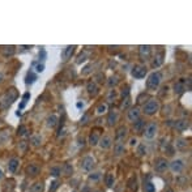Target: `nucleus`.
<instances>
[{
	"instance_id": "obj_1",
	"label": "nucleus",
	"mask_w": 192,
	"mask_h": 192,
	"mask_svg": "<svg viewBox=\"0 0 192 192\" xmlns=\"http://www.w3.org/2000/svg\"><path fill=\"white\" fill-rule=\"evenodd\" d=\"M162 81V73L161 72H152V73L148 76V80H147V88L148 90L150 92H154L158 89L159 84Z\"/></svg>"
},
{
	"instance_id": "obj_2",
	"label": "nucleus",
	"mask_w": 192,
	"mask_h": 192,
	"mask_svg": "<svg viewBox=\"0 0 192 192\" xmlns=\"http://www.w3.org/2000/svg\"><path fill=\"white\" fill-rule=\"evenodd\" d=\"M17 96H18V94H17L16 89H9V90L4 94V97L1 98V101H0V109H1V110H4V109L9 107V106H11V104L16 101Z\"/></svg>"
},
{
	"instance_id": "obj_3",
	"label": "nucleus",
	"mask_w": 192,
	"mask_h": 192,
	"mask_svg": "<svg viewBox=\"0 0 192 192\" xmlns=\"http://www.w3.org/2000/svg\"><path fill=\"white\" fill-rule=\"evenodd\" d=\"M158 110H159V101L155 98H150L147 103H144V107H142V113L148 116L154 115Z\"/></svg>"
},
{
	"instance_id": "obj_4",
	"label": "nucleus",
	"mask_w": 192,
	"mask_h": 192,
	"mask_svg": "<svg viewBox=\"0 0 192 192\" xmlns=\"http://www.w3.org/2000/svg\"><path fill=\"white\" fill-rule=\"evenodd\" d=\"M96 167V159L93 158V157H90V155H86V157H84L81 161V169L84 170V171H92V170Z\"/></svg>"
},
{
	"instance_id": "obj_5",
	"label": "nucleus",
	"mask_w": 192,
	"mask_h": 192,
	"mask_svg": "<svg viewBox=\"0 0 192 192\" xmlns=\"http://www.w3.org/2000/svg\"><path fill=\"white\" fill-rule=\"evenodd\" d=\"M148 69L145 65H140V64H136L135 67L132 68V71H131V75H132L135 79H144L145 75H147Z\"/></svg>"
},
{
	"instance_id": "obj_6",
	"label": "nucleus",
	"mask_w": 192,
	"mask_h": 192,
	"mask_svg": "<svg viewBox=\"0 0 192 192\" xmlns=\"http://www.w3.org/2000/svg\"><path fill=\"white\" fill-rule=\"evenodd\" d=\"M138 55H140V59H141L142 62L149 60L150 55H152V47L148 45H141L138 47Z\"/></svg>"
},
{
	"instance_id": "obj_7",
	"label": "nucleus",
	"mask_w": 192,
	"mask_h": 192,
	"mask_svg": "<svg viewBox=\"0 0 192 192\" xmlns=\"http://www.w3.org/2000/svg\"><path fill=\"white\" fill-rule=\"evenodd\" d=\"M169 169V162L166 158H157L154 161V170L157 172H165Z\"/></svg>"
},
{
	"instance_id": "obj_8",
	"label": "nucleus",
	"mask_w": 192,
	"mask_h": 192,
	"mask_svg": "<svg viewBox=\"0 0 192 192\" xmlns=\"http://www.w3.org/2000/svg\"><path fill=\"white\" fill-rule=\"evenodd\" d=\"M155 133H157V124H155L154 121H152V123H149V124L145 127L144 137L148 138V140H152V138L155 136Z\"/></svg>"
},
{
	"instance_id": "obj_9",
	"label": "nucleus",
	"mask_w": 192,
	"mask_h": 192,
	"mask_svg": "<svg viewBox=\"0 0 192 192\" xmlns=\"http://www.w3.org/2000/svg\"><path fill=\"white\" fill-rule=\"evenodd\" d=\"M128 135V128L126 126H121L116 130V133H115V142H119V144H123L124 141V138L127 137Z\"/></svg>"
},
{
	"instance_id": "obj_10",
	"label": "nucleus",
	"mask_w": 192,
	"mask_h": 192,
	"mask_svg": "<svg viewBox=\"0 0 192 192\" xmlns=\"http://www.w3.org/2000/svg\"><path fill=\"white\" fill-rule=\"evenodd\" d=\"M172 127L175 128L178 132H183V131H186L189 127V121L187 119H178V120H175L172 123Z\"/></svg>"
},
{
	"instance_id": "obj_11",
	"label": "nucleus",
	"mask_w": 192,
	"mask_h": 192,
	"mask_svg": "<svg viewBox=\"0 0 192 192\" xmlns=\"http://www.w3.org/2000/svg\"><path fill=\"white\" fill-rule=\"evenodd\" d=\"M169 167L171 169L172 172L179 174V172H182L183 169H184V162L182 161V159H174L171 164H169Z\"/></svg>"
},
{
	"instance_id": "obj_12",
	"label": "nucleus",
	"mask_w": 192,
	"mask_h": 192,
	"mask_svg": "<svg viewBox=\"0 0 192 192\" xmlns=\"http://www.w3.org/2000/svg\"><path fill=\"white\" fill-rule=\"evenodd\" d=\"M127 118L130 121H136L138 118H140V109L137 107V106H135V107H131L130 110H128L127 113Z\"/></svg>"
},
{
	"instance_id": "obj_13",
	"label": "nucleus",
	"mask_w": 192,
	"mask_h": 192,
	"mask_svg": "<svg viewBox=\"0 0 192 192\" xmlns=\"http://www.w3.org/2000/svg\"><path fill=\"white\" fill-rule=\"evenodd\" d=\"M98 145L101 147V149H110L111 148V145H113V138L110 137V136H107V135H104L103 137H101L99 138V142H98Z\"/></svg>"
},
{
	"instance_id": "obj_14",
	"label": "nucleus",
	"mask_w": 192,
	"mask_h": 192,
	"mask_svg": "<svg viewBox=\"0 0 192 192\" xmlns=\"http://www.w3.org/2000/svg\"><path fill=\"white\" fill-rule=\"evenodd\" d=\"M118 119H119L118 111L111 110L110 113H109V116H107V126L109 127H114V126L118 123Z\"/></svg>"
},
{
	"instance_id": "obj_15",
	"label": "nucleus",
	"mask_w": 192,
	"mask_h": 192,
	"mask_svg": "<svg viewBox=\"0 0 192 192\" xmlns=\"http://www.w3.org/2000/svg\"><path fill=\"white\" fill-rule=\"evenodd\" d=\"M39 172H41V167L35 164H30L26 167V174L29 176H37V175H39Z\"/></svg>"
},
{
	"instance_id": "obj_16",
	"label": "nucleus",
	"mask_w": 192,
	"mask_h": 192,
	"mask_svg": "<svg viewBox=\"0 0 192 192\" xmlns=\"http://www.w3.org/2000/svg\"><path fill=\"white\" fill-rule=\"evenodd\" d=\"M75 46H67V47L64 48V51L62 52V59L64 60V62H67V60H69L72 58V55H73L75 52Z\"/></svg>"
},
{
	"instance_id": "obj_17",
	"label": "nucleus",
	"mask_w": 192,
	"mask_h": 192,
	"mask_svg": "<svg viewBox=\"0 0 192 192\" xmlns=\"http://www.w3.org/2000/svg\"><path fill=\"white\" fill-rule=\"evenodd\" d=\"M186 90H187V88H186V85H184V79H180L175 85H174V92H175V94H178V96L183 94Z\"/></svg>"
},
{
	"instance_id": "obj_18",
	"label": "nucleus",
	"mask_w": 192,
	"mask_h": 192,
	"mask_svg": "<svg viewBox=\"0 0 192 192\" xmlns=\"http://www.w3.org/2000/svg\"><path fill=\"white\" fill-rule=\"evenodd\" d=\"M99 138H101V136H99L98 131H96V130L92 131L90 135H89V144H90L92 147H96V145H98Z\"/></svg>"
},
{
	"instance_id": "obj_19",
	"label": "nucleus",
	"mask_w": 192,
	"mask_h": 192,
	"mask_svg": "<svg viewBox=\"0 0 192 192\" xmlns=\"http://www.w3.org/2000/svg\"><path fill=\"white\" fill-rule=\"evenodd\" d=\"M86 90H88L89 96L94 97V96H97V93H98V86H97V84L94 81H89L88 85H86Z\"/></svg>"
},
{
	"instance_id": "obj_20",
	"label": "nucleus",
	"mask_w": 192,
	"mask_h": 192,
	"mask_svg": "<svg viewBox=\"0 0 192 192\" xmlns=\"http://www.w3.org/2000/svg\"><path fill=\"white\" fill-rule=\"evenodd\" d=\"M162 64H164V52H158V54H155L154 59H153V67L158 68Z\"/></svg>"
},
{
	"instance_id": "obj_21",
	"label": "nucleus",
	"mask_w": 192,
	"mask_h": 192,
	"mask_svg": "<svg viewBox=\"0 0 192 192\" xmlns=\"http://www.w3.org/2000/svg\"><path fill=\"white\" fill-rule=\"evenodd\" d=\"M144 126H145V121L141 118H138L136 121H133V130H135V132H141L144 130Z\"/></svg>"
},
{
	"instance_id": "obj_22",
	"label": "nucleus",
	"mask_w": 192,
	"mask_h": 192,
	"mask_svg": "<svg viewBox=\"0 0 192 192\" xmlns=\"http://www.w3.org/2000/svg\"><path fill=\"white\" fill-rule=\"evenodd\" d=\"M18 165H20L18 158H11L9 162H8V170L11 172H14L17 170V167H18Z\"/></svg>"
},
{
	"instance_id": "obj_23",
	"label": "nucleus",
	"mask_w": 192,
	"mask_h": 192,
	"mask_svg": "<svg viewBox=\"0 0 192 192\" xmlns=\"http://www.w3.org/2000/svg\"><path fill=\"white\" fill-rule=\"evenodd\" d=\"M60 170H62V172L65 176H71L72 174H73V166H72L71 164H64Z\"/></svg>"
},
{
	"instance_id": "obj_24",
	"label": "nucleus",
	"mask_w": 192,
	"mask_h": 192,
	"mask_svg": "<svg viewBox=\"0 0 192 192\" xmlns=\"http://www.w3.org/2000/svg\"><path fill=\"white\" fill-rule=\"evenodd\" d=\"M58 124V116L56 115H50L47 118V120H46V126H47L48 128H55Z\"/></svg>"
},
{
	"instance_id": "obj_25",
	"label": "nucleus",
	"mask_w": 192,
	"mask_h": 192,
	"mask_svg": "<svg viewBox=\"0 0 192 192\" xmlns=\"http://www.w3.org/2000/svg\"><path fill=\"white\" fill-rule=\"evenodd\" d=\"M124 152H126L124 144H119V142H116V144L114 145V154L115 155H121Z\"/></svg>"
},
{
	"instance_id": "obj_26",
	"label": "nucleus",
	"mask_w": 192,
	"mask_h": 192,
	"mask_svg": "<svg viewBox=\"0 0 192 192\" xmlns=\"http://www.w3.org/2000/svg\"><path fill=\"white\" fill-rule=\"evenodd\" d=\"M187 145H188V142H187V140H184V138H178L175 141V148L179 150H183L187 148Z\"/></svg>"
},
{
	"instance_id": "obj_27",
	"label": "nucleus",
	"mask_w": 192,
	"mask_h": 192,
	"mask_svg": "<svg viewBox=\"0 0 192 192\" xmlns=\"http://www.w3.org/2000/svg\"><path fill=\"white\" fill-rule=\"evenodd\" d=\"M1 52H3L4 56H12V55L14 54V47L13 46H5V47L1 48Z\"/></svg>"
},
{
	"instance_id": "obj_28",
	"label": "nucleus",
	"mask_w": 192,
	"mask_h": 192,
	"mask_svg": "<svg viewBox=\"0 0 192 192\" xmlns=\"http://www.w3.org/2000/svg\"><path fill=\"white\" fill-rule=\"evenodd\" d=\"M30 142H31V145H33V147L38 148V147H41V144H42V137H41V136H38V135H34V136H31Z\"/></svg>"
},
{
	"instance_id": "obj_29",
	"label": "nucleus",
	"mask_w": 192,
	"mask_h": 192,
	"mask_svg": "<svg viewBox=\"0 0 192 192\" xmlns=\"http://www.w3.org/2000/svg\"><path fill=\"white\" fill-rule=\"evenodd\" d=\"M114 182H115V176H114V174L109 172L107 175H106V178H104V183H106V186L110 188V187L114 186Z\"/></svg>"
},
{
	"instance_id": "obj_30",
	"label": "nucleus",
	"mask_w": 192,
	"mask_h": 192,
	"mask_svg": "<svg viewBox=\"0 0 192 192\" xmlns=\"http://www.w3.org/2000/svg\"><path fill=\"white\" fill-rule=\"evenodd\" d=\"M116 98H118V93H116V90L115 89H111L110 92H109V94H107V102L109 103H113L114 101H116Z\"/></svg>"
},
{
	"instance_id": "obj_31",
	"label": "nucleus",
	"mask_w": 192,
	"mask_h": 192,
	"mask_svg": "<svg viewBox=\"0 0 192 192\" xmlns=\"http://www.w3.org/2000/svg\"><path fill=\"white\" fill-rule=\"evenodd\" d=\"M176 184H179V186H186L187 183H188V178H187L186 175H178L175 179Z\"/></svg>"
},
{
	"instance_id": "obj_32",
	"label": "nucleus",
	"mask_w": 192,
	"mask_h": 192,
	"mask_svg": "<svg viewBox=\"0 0 192 192\" xmlns=\"http://www.w3.org/2000/svg\"><path fill=\"white\" fill-rule=\"evenodd\" d=\"M128 187H130L132 191H136V189H137V178H136V176H132V178L128 180Z\"/></svg>"
},
{
	"instance_id": "obj_33",
	"label": "nucleus",
	"mask_w": 192,
	"mask_h": 192,
	"mask_svg": "<svg viewBox=\"0 0 192 192\" xmlns=\"http://www.w3.org/2000/svg\"><path fill=\"white\" fill-rule=\"evenodd\" d=\"M136 153H137L138 157H142V155L147 154V147H145L144 144H140L137 147V150H136Z\"/></svg>"
},
{
	"instance_id": "obj_34",
	"label": "nucleus",
	"mask_w": 192,
	"mask_h": 192,
	"mask_svg": "<svg viewBox=\"0 0 192 192\" xmlns=\"http://www.w3.org/2000/svg\"><path fill=\"white\" fill-rule=\"evenodd\" d=\"M101 176H102V172H99V171L93 172V174L89 175V180L90 182H98L99 179H101Z\"/></svg>"
},
{
	"instance_id": "obj_35",
	"label": "nucleus",
	"mask_w": 192,
	"mask_h": 192,
	"mask_svg": "<svg viewBox=\"0 0 192 192\" xmlns=\"http://www.w3.org/2000/svg\"><path fill=\"white\" fill-rule=\"evenodd\" d=\"M118 82H119L118 76H111L107 81V85L110 86V88H113V86H116V85H118Z\"/></svg>"
},
{
	"instance_id": "obj_36",
	"label": "nucleus",
	"mask_w": 192,
	"mask_h": 192,
	"mask_svg": "<svg viewBox=\"0 0 192 192\" xmlns=\"http://www.w3.org/2000/svg\"><path fill=\"white\" fill-rule=\"evenodd\" d=\"M50 174L52 176H59L60 174H62V170H60V167L59 166H54V167H51V170H50Z\"/></svg>"
},
{
	"instance_id": "obj_37",
	"label": "nucleus",
	"mask_w": 192,
	"mask_h": 192,
	"mask_svg": "<svg viewBox=\"0 0 192 192\" xmlns=\"http://www.w3.org/2000/svg\"><path fill=\"white\" fill-rule=\"evenodd\" d=\"M144 191H145V192H154V191H155V187L153 186L152 182H145V184H144Z\"/></svg>"
},
{
	"instance_id": "obj_38",
	"label": "nucleus",
	"mask_w": 192,
	"mask_h": 192,
	"mask_svg": "<svg viewBox=\"0 0 192 192\" xmlns=\"http://www.w3.org/2000/svg\"><path fill=\"white\" fill-rule=\"evenodd\" d=\"M120 97L123 99L127 98V97H130V86H128V85H124V86H123V89H121V93H120Z\"/></svg>"
},
{
	"instance_id": "obj_39",
	"label": "nucleus",
	"mask_w": 192,
	"mask_h": 192,
	"mask_svg": "<svg viewBox=\"0 0 192 192\" xmlns=\"http://www.w3.org/2000/svg\"><path fill=\"white\" fill-rule=\"evenodd\" d=\"M130 104H131V98L127 97V98L123 99V102H121V104H120V109L121 110H126V109L130 107Z\"/></svg>"
},
{
	"instance_id": "obj_40",
	"label": "nucleus",
	"mask_w": 192,
	"mask_h": 192,
	"mask_svg": "<svg viewBox=\"0 0 192 192\" xmlns=\"http://www.w3.org/2000/svg\"><path fill=\"white\" fill-rule=\"evenodd\" d=\"M96 111H97V114H98V115H102V114H104L106 111H107V106H106L104 103H101L98 107H97Z\"/></svg>"
},
{
	"instance_id": "obj_41",
	"label": "nucleus",
	"mask_w": 192,
	"mask_h": 192,
	"mask_svg": "<svg viewBox=\"0 0 192 192\" xmlns=\"http://www.w3.org/2000/svg\"><path fill=\"white\" fill-rule=\"evenodd\" d=\"M31 192H43V183L42 182H37L33 187V191Z\"/></svg>"
},
{
	"instance_id": "obj_42",
	"label": "nucleus",
	"mask_w": 192,
	"mask_h": 192,
	"mask_svg": "<svg viewBox=\"0 0 192 192\" xmlns=\"http://www.w3.org/2000/svg\"><path fill=\"white\" fill-rule=\"evenodd\" d=\"M26 132H28V127H26V126H20L18 130H17V133L20 136H25Z\"/></svg>"
},
{
	"instance_id": "obj_43",
	"label": "nucleus",
	"mask_w": 192,
	"mask_h": 192,
	"mask_svg": "<svg viewBox=\"0 0 192 192\" xmlns=\"http://www.w3.org/2000/svg\"><path fill=\"white\" fill-rule=\"evenodd\" d=\"M37 80V77H35V75L33 73H28V77H26V84H33L34 81Z\"/></svg>"
},
{
	"instance_id": "obj_44",
	"label": "nucleus",
	"mask_w": 192,
	"mask_h": 192,
	"mask_svg": "<svg viewBox=\"0 0 192 192\" xmlns=\"http://www.w3.org/2000/svg\"><path fill=\"white\" fill-rule=\"evenodd\" d=\"M26 148H28V142L26 141H21L20 144H18V150H20V153L26 152Z\"/></svg>"
},
{
	"instance_id": "obj_45",
	"label": "nucleus",
	"mask_w": 192,
	"mask_h": 192,
	"mask_svg": "<svg viewBox=\"0 0 192 192\" xmlns=\"http://www.w3.org/2000/svg\"><path fill=\"white\" fill-rule=\"evenodd\" d=\"M85 60H86V54H85V52H81V54L79 55V58H77L76 63H77V64H81V63L85 62Z\"/></svg>"
},
{
	"instance_id": "obj_46",
	"label": "nucleus",
	"mask_w": 192,
	"mask_h": 192,
	"mask_svg": "<svg viewBox=\"0 0 192 192\" xmlns=\"http://www.w3.org/2000/svg\"><path fill=\"white\" fill-rule=\"evenodd\" d=\"M58 186H59V183H58L56 180H54L52 183H51V186H50V189H48V192H54L55 189L58 188Z\"/></svg>"
},
{
	"instance_id": "obj_47",
	"label": "nucleus",
	"mask_w": 192,
	"mask_h": 192,
	"mask_svg": "<svg viewBox=\"0 0 192 192\" xmlns=\"http://www.w3.org/2000/svg\"><path fill=\"white\" fill-rule=\"evenodd\" d=\"M148 98V96L145 93H141L140 94V96L137 97V103H142V102H144V99H147Z\"/></svg>"
},
{
	"instance_id": "obj_48",
	"label": "nucleus",
	"mask_w": 192,
	"mask_h": 192,
	"mask_svg": "<svg viewBox=\"0 0 192 192\" xmlns=\"http://www.w3.org/2000/svg\"><path fill=\"white\" fill-rule=\"evenodd\" d=\"M88 120H89V114L86 113V114H85V115L81 118V121H80V123H81V124H86V123H88Z\"/></svg>"
},
{
	"instance_id": "obj_49",
	"label": "nucleus",
	"mask_w": 192,
	"mask_h": 192,
	"mask_svg": "<svg viewBox=\"0 0 192 192\" xmlns=\"http://www.w3.org/2000/svg\"><path fill=\"white\" fill-rule=\"evenodd\" d=\"M90 68H92V65H90V64H89V65H86V67L84 68V71H82L81 73H82V75H88L89 72H90Z\"/></svg>"
},
{
	"instance_id": "obj_50",
	"label": "nucleus",
	"mask_w": 192,
	"mask_h": 192,
	"mask_svg": "<svg viewBox=\"0 0 192 192\" xmlns=\"http://www.w3.org/2000/svg\"><path fill=\"white\" fill-rule=\"evenodd\" d=\"M166 149H167V153H169L170 155H172V154H174V149H172V148L170 147V145H167V147H166Z\"/></svg>"
},
{
	"instance_id": "obj_51",
	"label": "nucleus",
	"mask_w": 192,
	"mask_h": 192,
	"mask_svg": "<svg viewBox=\"0 0 192 192\" xmlns=\"http://www.w3.org/2000/svg\"><path fill=\"white\" fill-rule=\"evenodd\" d=\"M43 69H45V65H43V64H38L37 65V72H43Z\"/></svg>"
},
{
	"instance_id": "obj_52",
	"label": "nucleus",
	"mask_w": 192,
	"mask_h": 192,
	"mask_svg": "<svg viewBox=\"0 0 192 192\" xmlns=\"http://www.w3.org/2000/svg\"><path fill=\"white\" fill-rule=\"evenodd\" d=\"M79 145H80V147H84V145H85L84 137H79Z\"/></svg>"
},
{
	"instance_id": "obj_53",
	"label": "nucleus",
	"mask_w": 192,
	"mask_h": 192,
	"mask_svg": "<svg viewBox=\"0 0 192 192\" xmlns=\"http://www.w3.org/2000/svg\"><path fill=\"white\" fill-rule=\"evenodd\" d=\"M136 144H137V140H136V137H132L130 140V145H132V147H133V145H136Z\"/></svg>"
},
{
	"instance_id": "obj_54",
	"label": "nucleus",
	"mask_w": 192,
	"mask_h": 192,
	"mask_svg": "<svg viewBox=\"0 0 192 192\" xmlns=\"http://www.w3.org/2000/svg\"><path fill=\"white\" fill-rule=\"evenodd\" d=\"M29 97H30V93H25V94H24V102H25V103H26V101L29 99Z\"/></svg>"
},
{
	"instance_id": "obj_55",
	"label": "nucleus",
	"mask_w": 192,
	"mask_h": 192,
	"mask_svg": "<svg viewBox=\"0 0 192 192\" xmlns=\"http://www.w3.org/2000/svg\"><path fill=\"white\" fill-rule=\"evenodd\" d=\"M164 192H174V189H172V188H167V189H165Z\"/></svg>"
},
{
	"instance_id": "obj_56",
	"label": "nucleus",
	"mask_w": 192,
	"mask_h": 192,
	"mask_svg": "<svg viewBox=\"0 0 192 192\" xmlns=\"http://www.w3.org/2000/svg\"><path fill=\"white\" fill-rule=\"evenodd\" d=\"M3 80H4V76H3V73H1V72H0V82L3 81Z\"/></svg>"
},
{
	"instance_id": "obj_57",
	"label": "nucleus",
	"mask_w": 192,
	"mask_h": 192,
	"mask_svg": "<svg viewBox=\"0 0 192 192\" xmlns=\"http://www.w3.org/2000/svg\"><path fill=\"white\" fill-rule=\"evenodd\" d=\"M3 176H4V174H3V171H1V169H0V179H3Z\"/></svg>"
},
{
	"instance_id": "obj_58",
	"label": "nucleus",
	"mask_w": 192,
	"mask_h": 192,
	"mask_svg": "<svg viewBox=\"0 0 192 192\" xmlns=\"http://www.w3.org/2000/svg\"><path fill=\"white\" fill-rule=\"evenodd\" d=\"M97 192H98V191H97Z\"/></svg>"
}]
</instances>
